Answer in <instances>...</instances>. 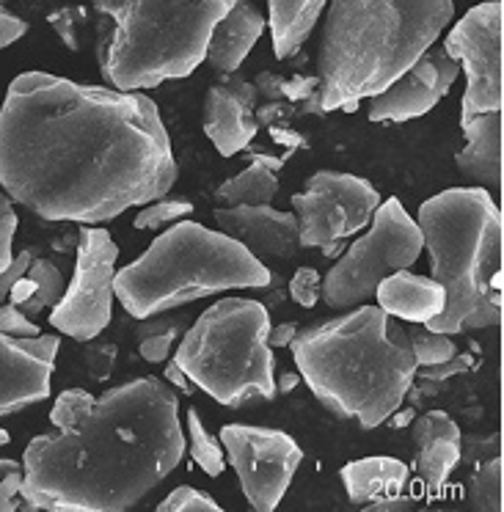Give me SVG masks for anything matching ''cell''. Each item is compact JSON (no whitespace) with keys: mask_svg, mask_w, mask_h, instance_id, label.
I'll return each mask as SVG.
<instances>
[{"mask_svg":"<svg viewBox=\"0 0 504 512\" xmlns=\"http://www.w3.org/2000/svg\"><path fill=\"white\" fill-rule=\"evenodd\" d=\"M180 177L157 105L141 91L23 72L0 108V188L45 221L108 223Z\"/></svg>","mask_w":504,"mask_h":512,"instance_id":"6da1fadb","label":"cell"},{"mask_svg":"<svg viewBox=\"0 0 504 512\" xmlns=\"http://www.w3.org/2000/svg\"><path fill=\"white\" fill-rule=\"evenodd\" d=\"M185 452L180 397L160 378L141 375L97 397L78 424L25 446L20 499L28 510H133Z\"/></svg>","mask_w":504,"mask_h":512,"instance_id":"7a4b0ae2","label":"cell"},{"mask_svg":"<svg viewBox=\"0 0 504 512\" xmlns=\"http://www.w3.org/2000/svg\"><path fill=\"white\" fill-rule=\"evenodd\" d=\"M301 378L325 408L375 430L392 419L414 386L416 361L403 325L361 303L334 320L298 328L290 342Z\"/></svg>","mask_w":504,"mask_h":512,"instance_id":"3957f363","label":"cell"},{"mask_svg":"<svg viewBox=\"0 0 504 512\" xmlns=\"http://www.w3.org/2000/svg\"><path fill=\"white\" fill-rule=\"evenodd\" d=\"M452 14V0H328L317 108L325 116L386 89L436 45Z\"/></svg>","mask_w":504,"mask_h":512,"instance_id":"277c9868","label":"cell"},{"mask_svg":"<svg viewBox=\"0 0 504 512\" xmlns=\"http://www.w3.org/2000/svg\"><path fill=\"white\" fill-rule=\"evenodd\" d=\"M416 226L430 256V273L444 287V309L427 331L463 334L502 320V292L491 290L502 273V210L485 188H449L422 201Z\"/></svg>","mask_w":504,"mask_h":512,"instance_id":"5b68a950","label":"cell"},{"mask_svg":"<svg viewBox=\"0 0 504 512\" xmlns=\"http://www.w3.org/2000/svg\"><path fill=\"white\" fill-rule=\"evenodd\" d=\"M235 0H91L97 61L113 89L144 91L191 78L215 23Z\"/></svg>","mask_w":504,"mask_h":512,"instance_id":"8992f818","label":"cell"},{"mask_svg":"<svg viewBox=\"0 0 504 512\" xmlns=\"http://www.w3.org/2000/svg\"><path fill=\"white\" fill-rule=\"evenodd\" d=\"M270 281L268 265L248 254L246 245L182 218L155 237L135 262L116 270L113 295L130 317L144 320L218 292L262 290Z\"/></svg>","mask_w":504,"mask_h":512,"instance_id":"52a82bcc","label":"cell"},{"mask_svg":"<svg viewBox=\"0 0 504 512\" xmlns=\"http://www.w3.org/2000/svg\"><path fill=\"white\" fill-rule=\"evenodd\" d=\"M268 306L251 298H221L185 328L174 361L196 389L226 408L276 397V358L268 345Z\"/></svg>","mask_w":504,"mask_h":512,"instance_id":"ba28073f","label":"cell"},{"mask_svg":"<svg viewBox=\"0 0 504 512\" xmlns=\"http://www.w3.org/2000/svg\"><path fill=\"white\" fill-rule=\"evenodd\" d=\"M422 232L403 201L386 199L372 212L370 232L361 234L323 276L320 298L334 312H348L375 295L386 276L414 265L422 254Z\"/></svg>","mask_w":504,"mask_h":512,"instance_id":"9c48e42d","label":"cell"},{"mask_svg":"<svg viewBox=\"0 0 504 512\" xmlns=\"http://www.w3.org/2000/svg\"><path fill=\"white\" fill-rule=\"evenodd\" d=\"M119 245L105 229L86 226L78 234L75 273L61 301L50 309V325L78 342L100 336L113 312V276Z\"/></svg>","mask_w":504,"mask_h":512,"instance_id":"30bf717a","label":"cell"},{"mask_svg":"<svg viewBox=\"0 0 504 512\" xmlns=\"http://www.w3.org/2000/svg\"><path fill=\"white\" fill-rule=\"evenodd\" d=\"M502 0H488L463 14L447 34L444 53L458 61L466 75L460 102V122L477 113L502 111L504 56H502Z\"/></svg>","mask_w":504,"mask_h":512,"instance_id":"8fae6325","label":"cell"},{"mask_svg":"<svg viewBox=\"0 0 504 512\" xmlns=\"http://www.w3.org/2000/svg\"><path fill=\"white\" fill-rule=\"evenodd\" d=\"M303 188V193L292 196L301 248L348 240L370 226L372 212L381 204V193L372 188L370 179L342 171H317Z\"/></svg>","mask_w":504,"mask_h":512,"instance_id":"7c38bea8","label":"cell"},{"mask_svg":"<svg viewBox=\"0 0 504 512\" xmlns=\"http://www.w3.org/2000/svg\"><path fill=\"white\" fill-rule=\"evenodd\" d=\"M221 446L248 504L257 512L276 510L303 460L298 441L273 427L226 424L221 430Z\"/></svg>","mask_w":504,"mask_h":512,"instance_id":"4fadbf2b","label":"cell"},{"mask_svg":"<svg viewBox=\"0 0 504 512\" xmlns=\"http://www.w3.org/2000/svg\"><path fill=\"white\" fill-rule=\"evenodd\" d=\"M458 78V61L449 58L444 47L441 50L427 47L400 78H394L386 89L367 97L370 100V122L400 124L419 119L447 97V91L455 86Z\"/></svg>","mask_w":504,"mask_h":512,"instance_id":"5bb4252c","label":"cell"},{"mask_svg":"<svg viewBox=\"0 0 504 512\" xmlns=\"http://www.w3.org/2000/svg\"><path fill=\"white\" fill-rule=\"evenodd\" d=\"M61 339L53 334H0V419L50 397Z\"/></svg>","mask_w":504,"mask_h":512,"instance_id":"9a60e30c","label":"cell"},{"mask_svg":"<svg viewBox=\"0 0 504 512\" xmlns=\"http://www.w3.org/2000/svg\"><path fill=\"white\" fill-rule=\"evenodd\" d=\"M218 232L246 245L248 254L262 262H290L301 251L295 212L273 210L270 204H237L213 212Z\"/></svg>","mask_w":504,"mask_h":512,"instance_id":"2e32d148","label":"cell"},{"mask_svg":"<svg viewBox=\"0 0 504 512\" xmlns=\"http://www.w3.org/2000/svg\"><path fill=\"white\" fill-rule=\"evenodd\" d=\"M259 91L237 72L213 83L204 97V135L213 141L218 155L232 157L248 149L257 138Z\"/></svg>","mask_w":504,"mask_h":512,"instance_id":"e0dca14e","label":"cell"},{"mask_svg":"<svg viewBox=\"0 0 504 512\" xmlns=\"http://www.w3.org/2000/svg\"><path fill=\"white\" fill-rule=\"evenodd\" d=\"M416 474L430 496H438L460 463V427L444 411H427L411 424Z\"/></svg>","mask_w":504,"mask_h":512,"instance_id":"ac0fdd59","label":"cell"},{"mask_svg":"<svg viewBox=\"0 0 504 512\" xmlns=\"http://www.w3.org/2000/svg\"><path fill=\"white\" fill-rule=\"evenodd\" d=\"M265 14L259 12L257 3L251 0H235L229 12L215 23L213 34L207 39L204 58L218 75H232L246 61V56L254 50L259 36L265 31Z\"/></svg>","mask_w":504,"mask_h":512,"instance_id":"d6986e66","label":"cell"},{"mask_svg":"<svg viewBox=\"0 0 504 512\" xmlns=\"http://www.w3.org/2000/svg\"><path fill=\"white\" fill-rule=\"evenodd\" d=\"M466 146L455 155L463 177L485 190H502V111L477 113L460 122Z\"/></svg>","mask_w":504,"mask_h":512,"instance_id":"ffe728a7","label":"cell"},{"mask_svg":"<svg viewBox=\"0 0 504 512\" xmlns=\"http://www.w3.org/2000/svg\"><path fill=\"white\" fill-rule=\"evenodd\" d=\"M378 306L389 317L405 323H427L444 309V287L433 276H416L411 270H397L375 287Z\"/></svg>","mask_w":504,"mask_h":512,"instance_id":"44dd1931","label":"cell"},{"mask_svg":"<svg viewBox=\"0 0 504 512\" xmlns=\"http://www.w3.org/2000/svg\"><path fill=\"white\" fill-rule=\"evenodd\" d=\"M342 485L356 507L389 499L408 485V466L397 457H364L342 468Z\"/></svg>","mask_w":504,"mask_h":512,"instance_id":"7402d4cb","label":"cell"},{"mask_svg":"<svg viewBox=\"0 0 504 512\" xmlns=\"http://www.w3.org/2000/svg\"><path fill=\"white\" fill-rule=\"evenodd\" d=\"M328 0H268L273 53L281 61L298 56L303 42L312 36L314 25L325 12Z\"/></svg>","mask_w":504,"mask_h":512,"instance_id":"603a6c76","label":"cell"},{"mask_svg":"<svg viewBox=\"0 0 504 512\" xmlns=\"http://www.w3.org/2000/svg\"><path fill=\"white\" fill-rule=\"evenodd\" d=\"M284 157H257L246 171L237 177L226 179L221 188L215 190V199L224 201L226 207L237 204H273L279 193V177L276 168H281Z\"/></svg>","mask_w":504,"mask_h":512,"instance_id":"cb8c5ba5","label":"cell"},{"mask_svg":"<svg viewBox=\"0 0 504 512\" xmlns=\"http://www.w3.org/2000/svg\"><path fill=\"white\" fill-rule=\"evenodd\" d=\"M185 317L180 314H168V312H157L149 314L144 320H138V328H135V334H138V353L144 361L149 364H163L171 356V350L174 345L180 342V336L185 334Z\"/></svg>","mask_w":504,"mask_h":512,"instance_id":"d4e9b609","label":"cell"},{"mask_svg":"<svg viewBox=\"0 0 504 512\" xmlns=\"http://www.w3.org/2000/svg\"><path fill=\"white\" fill-rule=\"evenodd\" d=\"M25 273L34 279V295H31L20 309L34 320V317H39L45 309H53V306L61 301V295L67 290V281H64V273H61V268H58L56 262H50L45 256H34V262L28 265Z\"/></svg>","mask_w":504,"mask_h":512,"instance_id":"484cf974","label":"cell"},{"mask_svg":"<svg viewBox=\"0 0 504 512\" xmlns=\"http://www.w3.org/2000/svg\"><path fill=\"white\" fill-rule=\"evenodd\" d=\"M185 422H188V452L196 460V466L202 468L207 477H221L226 468V457H224V446H221V438H215L210 430H207V424L202 422V416L196 408L188 411L185 416Z\"/></svg>","mask_w":504,"mask_h":512,"instance_id":"4316f807","label":"cell"},{"mask_svg":"<svg viewBox=\"0 0 504 512\" xmlns=\"http://www.w3.org/2000/svg\"><path fill=\"white\" fill-rule=\"evenodd\" d=\"M469 507L477 512H502V457L482 463L471 474Z\"/></svg>","mask_w":504,"mask_h":512,"instance_id":"83f0119b","label":"cell"},{"mask_svg":"<svg viewBox=\"0 0 504 512\" xmlns=\"http://www.w3.org/2000/svg\"><path fill=\"white\" fill-rule=\"evenodd\" d=\"M193 212V204L188 199H160L149 201V204H141V210L135 215L133 226L135 229H146V232H155V229H166L171 223L188 218Z\"/></svg>","mask_w":504,"mask_h":512,"instance_id":"f1b7e54d","label":"cell"},{"mask_svg":"<svg viewBox=\"0 0 504 512\" xmlns=\"http://www.w3.org/2000/svg\"><path fill=\"white\" fill-rule=\"evenodd\" d=\"M408 339H411L416 367H433V364L449 361L458 353V347L447 334H436V331H427V328L425 331H408Z\"/></svg>","mask_w":504,"mask_h":512,"instance_id":"f546056e","label":"cell"},{"mask_svg":"<svg viewBox=\"0 0 504 512\" xmlns=\"http://www.w3.org/2000/svg\"><path fill=\"white\" fill-rule=\"evenodd\" d=\"M116 356H119V347L113 339H102L94 336L89 342H83V367L94 383H108L116 369Z\"/></svg>","mask_w":504,"mask_h":512,"instance_id":"4dcf8cb0","label":"cell"},{"mask_svg":"<svg viewBox=\"0 0 504 512\" xmlns=\"http://www.w3.org/2000/svg\"><path fill=\"white\" fill-rule=\"evenodd\" d=\"M94 394L86 389H67L61 391L53 402V411H50V424L56 427V430H64V427H72V424H78L86 413L91 411V405H94Z\"/></svg>","mask_w":504,"mask_h":512,"instance_id":"1f68e13d","label":"cell"},{"mask_svg":"<svg viewBox=\"0 0 504 512\" xmlns=\"http://www.w3.org/2000/svg\"><path fill=\"white\" fill-rule=\"evenodd\" d=\"M160 512H221V504L202 490L191 488V485H180L168 493L166 499L160 501Z\"/></svg>","mask_w":504,"mask_h":512,"instance_id":"d6a6232c","label":"cell"},{"mask_svg":"<svg viewBox=\"0 0 504 512\" xmlns=\"http://www.w3.org/2000/svg\"><path fill=\"white\" fill-rule=\"evenodd\" d=\"M320 287H323V279L314 268H298L292 273L290 281V298L303 309H314L317 301H320Z\"/></svg>","mask_w":504,"mask_h":512,"instance_id":"836d02e7","label":"cell"},{"mask_svg":"<svg viewBox=\"0 0 504 512\" xmlns=\"http://www.w3.org/2000/svg\"><path fill=\"white\" fill-rule=\"evenodd\" d=\"M14 232H17V212H14V201L9 193L0 188V270L12 262V245Z\"/></svg>","mask_w":504,"mask_h":512,"instance_id":"e575fe53","label":"cell"},{"mask_svg":"<svg viewBox=\"0 0 504 512\" xmlns=\"http://www.w3.org/2000/svg\"><path fill=\"white\" fill-rule=\"evenodd\" d=\"M0 334L36 336L39 334V328H36L34 320H31L20 306H14V303L9 301V303H0Z\"/></svg>","mask_w":504,"mask_h":512,"instance_id":"d590c367","label":"cell"},{"mask_svg":"<svg viewBox=\"0 0 504 512\" xmlns=\"http://www.w3.org/2000/svg\"><path fill=\"white\" fill-rule=\"evenodd\" d=\"M47 20L56 28V34L61 36V42H64L69 50H80L78 23H83V12H80V9H58V12L50 14Z\"/></svg>","mask_w":504,"mask_h":512,"instance_id":"8d00e7d4","label":"cell"},{"mask_svg":"<svg viewBox=\"0 0 504 512\" xmlns=\"http://www.w3.org/2000/svg\"><path fill=\"white\" fill-rule=\"evenodd\" d=\"M34 256L36 254L31 251V248H25V251H20V254H14L12 262L0 270V303L9 301V292H12V287L17 284V281L23 279L28 265L34 262Z\"/></svg>","mask_w":504,"mask_h":512,"instance_id":"74e56055","label":"cell"},{"mask_svg":"<svg viewBox=\"0 0 504 512\" xmlns=\"http://www.w3.org/2000/svg\"><path fill=\"white\" fill-rule=\"evenodd\" d=\"M295 108L287 100H270L265 105H257V122L268 124L270 127H290Z\"/></svg>","mask_w":504,"mask_h":512,"instance_id":"f35d334b","label":"cell"},{"mask_svg":"<svg viewBox=\"0 0 504 512\" xmlns=\"http://www.w3.org/2000/svg\"><path fill=\"white\" fill-rule=\"evenodd\" d=\"M474 367V358L471 356H455L449 361H441V364H433V367H422V378L433 380V383H441V380L452 378V375H460V372H469Z\"/></svg>","mask_w":504,"mask_h":512,"instance_id":"ab89813d","label":"cell"},{"mask_svg":"<svg viewBox=\"0 0 504 512\" xmlns=\"http://www.w3.org/2000/svg\"><path fill=\"white\" fill-rule=\"evenodd\" d=\"M320 89V78L317 75H306V78H292L281 83V97L292 102H306L312 100L314 94Z\"/></svg>","mask_w":504,"mask_h":512,"instance_id":"60d3db41","label":"cell"},{"mask_svg":"<svg viewBox=\"0 0 504 512\" xmlns=\"http://www.w3.org/2000/svg\"><path fill=\"white\" fill-rule=\"evenodd\" d=\"M25 34H28V23H25L23 17H17V14H12L9 9L0 6V50L14 45Z\"/></svg>","mask_w":504,"mask_h":512,"instance_id":"b9f144b4","label":"cell"},{"mask_svg":"<svg viewBox=\"0 0 504 512\" xmlns=\"http://www.w3.org/2000/svg\"><path fill=\"white\" fill-rule=\"evenodd\" d=\"M364 510H372V512H411V510H416V501L411 499V496H403V493H397V496H389V499L372 501V504H367Z\"/></svg>","mask_w":504,"mask_h":512,"instance_id":"7bdbcfd3","label":"cell"},{"mask_svg":"<svg viewBox=\"0 0 504 512\" xmlns=\"http://www.w3.org/2000/svg\"><path fill=\"white\" fill-rule=\"evenodd\" d=\"M163 378H166V383H171L174 389H180L182 394H185V397L196 391V386H193V380L188 378V375H185V369H182L180 364L174 361V358H171V361H168V364H166V372H163Z\"/></svg>","mask_w":504,"mask_h":512,"instance_id":"ee69618b","label":"cell"},{"mask_svg":"<svg viewBox=\"0 0 504 512\" xmlns=\"http://www.w3.org/2000/svg\"><path fill=\"white\" fill-rule=\"evenodd\" d=\"M298 334V325L295 323H281L273 325L268 331V345L270 347H290V342Z\"/></svg>","mask_w":504,"mask_h":512,"instance_id":"f6af8a7d","label":"cell"},{"mask_svg":"<svg viewBox=\"0 0 504 512\" xmlns=\"http://www.w3.org/2000/svg\"><path fill=\"white\" fill-rule=\"evenodd\" d=\"M17 471H23V463H17L12 457H0V479H6L9 474H17Z\"/></svg>","mask_w":504,"mask_h":512,"instance_id":"bcb514c9","label":"cell"},{"mask_svg":"<svg viewBox=\"0 0 504 512\" xmlns=\"http://www.w3.org/2000/svg\"><path fill=\"white\" fill-rule=\"evenodd\" d=\"M295 386H298V375H284V378H281V383H276V389H281V391H292Z\"/></svg>","mask_w":504,"mask_h":512,"instance_id":"7dc6e473","label":"cell"},{"mask_svg":"<svg viewBox=\"0 0 504 512\" xmlns=\"http://www.w3.org/2000/svg\"><path fill=\"white\" fill-rule=\"evenodd\" d=\"M17 510V501H12L3 490H0V512H12Z\"/></svg>","mask_w":504,"mask_h":512,"instance_id":"c3c4849f","label":"cell"},{"mask_svg":"<svg viewBox=\"0 0 504 512\" xmlns=\"http://www.w3.org/2000/svg\"><path fill=\"white\" fill-rule=\"evenodd\" d=\"M408 422H411V413H400V416L394 419V424H397V427H403V424H408Z\"/></svg>","mask_w":504,"mask_h":512,"instance_id":"681fc988","label":"cell"},{"mask_svg":"<svg viewBox=\"0 0 504 512\" xmlns=\"http://www.w3.org/2000/svg\"><path fill=\"white\" fill-rule=\"evenodd\" d=\"M9 441H12V435L6 433V430H0V446H9Z\"/></svg>","mask_w":504,"mask_h":512,"instance_id":"f907efd6","label":"cell"}]
</instances>
